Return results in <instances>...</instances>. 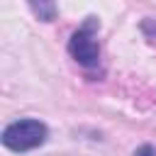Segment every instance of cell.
I'll return each mask as SVG.
<instances>
[{
    "label": "cell",
    "instance_id": "1",
    "mask_svg": "<svg viewBox=\"0 0 156 156\" xmlns=\"http://www.w3.org/2000/svg\"><path fill=\"white\" fill-rule=\"evenodd\" d=\"M49 136V129L39 119H17L5 127L2 132V144L10 151H32L41 146Z\"/></svg>",
    "mask_w": 156,
    "mask_h": 156
},
{
    "label": "cell",
    "instance_id": "2",
    "mask_svg": "<svg viewBox=\"0 0 156 156\" xmlns=\"http://www.w3.org/2000/svg\"><path fill=\"white\" fill-rule=\"evenodd\" d=\"M95 29H98V20L88 17L85 24L76 29L68 39V54L83 68H95L100 63V44L95 39Z\"/></svg>",
    "mask_w": 156,
    "mask_h": 156
},
{
    "label": "cell",
    "instance_id": "3",
    "mask_svg": "<svg viewBox=\"0 0 156 156\" xmlns=\"http://www.w3.org/2000/svg\"><path fill=\"white\" fill-rule=\"evenodd\" d=\"M29 10L41 20V22H51L56 20V2L54 0H27Z\"/></svg>",
    "mask_w": 156,
    "mask_h": 156
},
{
    "label": "cell",
    "instance_id": "4",
    "mask_svg": "<svg viewBox=\"0 0 156 156\" xmlns=\"http://www.w3.org/2000/svg\"><path fill=\"white\" fill-rule=\"evenodd\" d=\"M134 156H154V149H151V146H141Z\"/></svg>",
    "mask_w": 156,
    "mask_h": 156
}]
</instances>
